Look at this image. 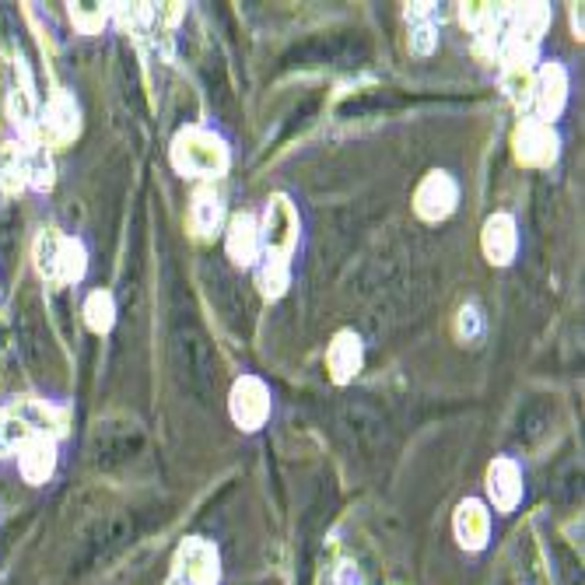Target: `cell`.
Segmentation results:
<instances>
[{"mask_svg":"<svg viewBox=\"0 0 585 585\" xmlns=\"http://www.w3.org/2000/svg\"><path fill=\"white\" fill-rule=\"evenodd\" d=\"M299 211L284 193L267 200L260 225V260H256V281L267 299H281L291 281V256L299 249Z\"/></svg>","mask_w":585,"mask_h":585,"instance_id":"cell-1","label":"cell"},{"mask_svg":"<svg viewBox=\"0 0 585 585\" xmlns=\"http://www.w3.org/2000/svg\"><path fill=\"white\" fill-rule=\"evenodd\" d=\"M484 330V319L477 313V305H463V313H460V337L466 340H477Z\"/></svg>","mask_w":585,"mask_h":585,"instance_id":"cell-22","label":"cell"},{"mask_svg":"<svg viewBox=\"0 0 585 585\" xmlns=\"http://www.w3.org/2000/svg\"><path fill=\"white\" fill-rule=\"evenodd\" d=\"M361 361H364V347H361V337L351 334V330H344L334 337L330 344V351H326V369H330L334 382H351L361 369Z\"/></svg>","mask_w":585,"mask_h":585,"instance_id":"cell-13","label":"cell"},{"mask_svg":"<svg viewBox=\"0 0 585 585\" xmlns=\"http://www.w3.org/2000/svg\"><path fill=\"white\" fill-rule=\"evenodd\" d=\"M455 200H460L455 179L449 172H428L414 193V211L425 217V222H446L455 211Z\"/></svg>","mask_w":585,"mask_h":585,"instance_id":"cell-8","label":"cell"},{"mask_svg":"<svg viewBox=\"0 0 585 585\" xmlns=\"http://www.w3.org/2000/svg\"><path fill=\"white\" fill-rule=\"evenodd\" d=\"M228 410H232V420L243 431H260L267 425V417H270V390H267V382L256 379V375H243L232 386Z\"/></svg>","mask_w":585,"mask_h":585,"instance_id":"cell-5","label":"cell"},{"mask_svg":"<svg viewBox=\"0 0 585 585\" xmlns=\"http://www.w3.org/2000/svg\"><path fill=\"white\" fill-rule=\"evenodd\" d=\"M18 470L29 484H46L57 470V438L53 435H32L18 446Z\"/></svg>","mask_w":585,"mask_h":585,"instance_id":"cell-9","label":"cell"},{"mask_svg":"<svg viewBox=\"0 0 585 585\" xmlns=\"http://www.w3.org/2000/svg\"><path fill=\"white\" fill-rule=\"evenodd\" d=\"M190 222H193V232L200 239H207L225 222V204H222V193L214 187H200L193 193V207H190Z\"/></svg>","mask_w":585,"mask_h":585,"instance_id":"cell-15","label":"cell"},{"mask_svg":"<svg viewBox=\"0 0 585 585\" xmlns=\"http://www.w3.org/2000/svg\"><path fill=\"white\" fill-rule=\"evenodd\" d=\"M564 102H569V70H564L558 60L537 67L533 85H529V109H533V120L540 123H551L561 116Z\"/></svg>","mask_w":585,"mask_h":585,"instance_id":"cell-4","label":"cell"},{"mask_svg":"<svg viewBox=\"0 0 585 585\" xmlns=\"http://www.w3.org/2000/svg\"><path fill=\"white\" fill-rule=\"evenodd\" d=\"M228 256L239 267H249L260 260V222H256L252 214H235L232 225H228Z\"/></svg>","mask_w":585,"mask_h":585,"instance_id":"cell-14","label":"cell"},{"mask_svg":"<svg viewBox=\"0 0 585 585\" xmlns=\"http://www.w3.org/2000/svg\"><path fill=\"white\" fill-rule=\"evenodd\" d=\"M410 22V49L428 57V53L438 46V22H435V4H410L407 11Z\"/></svg>","mask_w":585,"mask_h":585,"instance_id":"cell-16","label":"cell"},{"mask_svg":"<svg viewBox=\"0 0 585 585\" xmlns=\"http://www.w3.org/2000/svg\"><path fill=\"white\" fill-rule=\"evenodd\" d=\"M85 323L91 326L95 334H109L116 323V302L109 291H91L88 302H85Z\"/></svg>","mask_w":585,"mask_h":585,"instance_id":"cell-20","label":"cell"},{"mask_svg":"<svg viewBox=\"0 0 585 585\" xmlns=\"http://www.w3.org/2000/svg\"><path fill=\"white\" fill-rule=\"evenodd\" d=\"M0 187H4L8 193H22L29 187L25 144H4V148H0Z\"/></svg>","mask_w":585,"mask_h":585,"instance_id":"cell-17","label":"cell"},{"mask_svg":"<svg viewBox=\"0 0 585 585\" xmlns=\"http://www.w3.org/2000/svg\"><path fill=\"white\" fill-rule=\"evenodd\" d=\"M516 158L522 161V166H537V169H547V166H554L558 161V151H561V140L554 134V126L551 123H540L533 116H526L519 123V131H516Z\"/></svg>","mask_w":585,"mask_h":585,"instance_id":"cell-6","label":"cell"},{"mask_svg":"<svg viewBox=\"0 0 585 585\" xmlns=\"http://www.w3.org/2000/svg\"><path fill=\"white\" fill-rule=\"evenodd\" d=\"M481 246L484 256L495 267H508L516 260V249H519V232H516V217L511 214H491L484 222V235H481Z\"/></svg>","mask_w":585,"mask_h":585,"instance_id":"cell-11","label":"cell"},{"mask_svg":"<svg viewBox=\"0 0 585 585\" xmlns=\"http://www.w3.org/2000/svg\"><path fill=\"white\" fill-rule=\"evenodd\" d=\"M81 131V109L75 102V95H67V91H57L49 102H46V113L35 126V144H67L75 140Z\"/></svg>","mask_w":585,"mask_h":585,"instance_id":"cell-7","label":"cell"},{"mask_svg":"<svg viewBox=\"0 0 585 585\" xmlns=\"http://www.w3.org/2000/svg\"><path fill=\"white\" fill-rule=\"evenodd\" d=\"M452 529H455V540L466 551H484L487 547V537H491V511L484 502L477 498H466L455 508V519H452Z\"/></svg>","mask_w":585,"mask_h":585,"instance_id":"cell-12","label":"cell"},{"mask_svg":"<svg viewBox=\"0 0 585 585\" xmlns=\"http://www.w3.org/2000/svg\"><path fill=\"white\" fill-rule=\"evenodd\" d=\"M70 18H75V25L81 29V32H95V29H102V22H105V11L102 8H95V4H75L70 8Z\"/></svg>","mask_w":585,"mask_h":585,"instance_id":"cell-21","label":"cell"},{"mask_svg":"<svg viewBox=\"0 0 585 585\" xmlns=\"http://www.w3.org/2000/svg\"><path fill=\"white\" fill-rule=\"evenodd\" d=\"M88 270V252L78 239L64 235L60 243V260H57V284H78Z\"/></svg>","mask_w":585,"mask_h":585,"instance_id":"cell-18","label":"cell"},{"mask_svg":"<svg viewBox=\"0 0 585 585\" xmlns=\"http://www.w3.org/2000/svg\"><path fill=\"white\" fill-rule=\"evenodd\" d=\"M60 243L64 235L57 228H46L40 239H35V270H40V278L57 284V260H60Z\"/></svg>","mask_w":585,"mask_h":585,"instance_id":"cell-19","label":"cell"},{"mask_svg":"<svg viewBox=\"0 0 585 585\" xmlns=\"http://www.w3.org/2000/svg\"><path fill=\"white\" fill-rule=\"evenodd\" d=\"M487 495H491V502H495V508L502 511V516L516 511V505L522 502V470H519L516 460L502 455V460H495L487 466Z\"/></svg>","mask_w":585,"mask_h":585,"instance_id":"cell-10","label":"cell"},{"mask_svg":"<svg viewBox=\"0 0 585 585\" xmlns=\"http://www.w3.org/2000/svg\"><path fill=\"white\" fill-rule=\"evenodd\" d=\"M222 582V558H217L214 543L190 537L172 558L169 585H217Z\"/></svg>","mask_w":585,"mask_h":585,"instance_id":"cell-3","label":"cell"},{"mask_svg":"<svg viewBox=\"0 0 585 585\" xmlns=\"http://www.w3.org/2000/svg\"><path fill=\"white\" fill-rule=\"evenodd\" d=\"M228 144L211 126H187L172 140V166L190 179H217L228 169Z\"/></svg>","mask_w":585,"mask_h":585,"instance_id":"cell-2","label":"cell"}]
</instances>
